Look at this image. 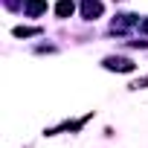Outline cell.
Wrapping results in <instances>:
<instances>
[{"instance_id":"obj_3","label":"cell","mask_w":148,"mask_h":148,"mask_svg":"<svg viewBox=\"0 0 148 148\" xmlns=\"http://www.w3.org/2000/svg\"><path fill=\"white\" fill-rule=\"evenodd\" d=\"M44 9H47V0H26V15L35 18V15H41Z\"/></svg>"},{"instance_id":"obj_2","label":"cell","mask_w":148,"mask_h":148,"mask_svg":"<svg viewBox=\"0 0 148 148\" xmlns=\"http://www.w3.org/2000/svg\"><path fill=\"white\" fill-rule=\"evenodd\" d=\"M105 67H108V70H122V73L134 70V64H131L128 58H108V61H105Z\"/></svg>"},{"instance_id":"obj_1","label":"cell","mask_w":148,"mask_h":148,"mask_svg":"<svg viewBox=\"0 0 148 148\" xmlns=\"http://www.w3.org/2000/svg\"><path fill=\"white\" fill-rule=\"evenodd\" d=\"M82 15H84L87 21L99 18V15H102V3H99V0H82Z\"/></svg>"},{"instance_id":"obj_5","label":"cell","mask_w":148,"mask_h":148,"mask_svg":"<svg viewBox=\"0 0 148 148\" xmlns=\"http://www.w3.org/2000/svg\"><path fill=\"white\" fill-rule=\"evenodd\" d=\"M15 35H18V38H29V35H38V29H32V26H18Z\"/></svg>"},{"instance_id":"obj_6","label":"cell","mask_w":148,"mask_h":148,"mask_svg":"<svg viewBox=\"0 0 148 148\" xmlns=\"http://www.w3.org/2000/svg\"><path fill=\"white\" fill-rule=\"evenodd\" d=\"M139 29H142V32H148V21H142V23H139Z\"/></svg>"},{"instance_id":"obj_4","label":"cell","mask_w":148,"mask_h":148,"mask_svg":"<svg viewBox=\"0 0 148 148\" xmlns=\"http://www.w3.org/2000/svg\"><path fill=\"white\" fill-rule=\"evenodd\" d=\"M73 9H76V6H73V0H61V3L55 6L58 18H70V15H73Z\"/></svg>"}]
</instances>
